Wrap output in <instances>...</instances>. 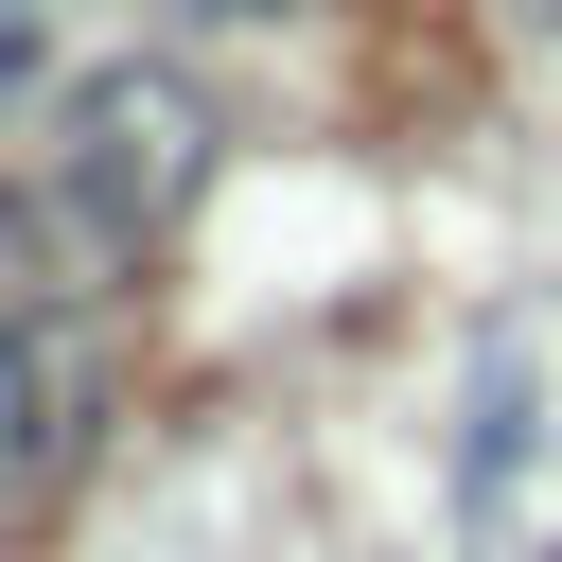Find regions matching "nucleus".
Masks as SVG:
<instances>
[{
  "mask_svg": "<svg viewBox=\"0 0 562 562\" xmlns=\"http://www.w3.org/2000/svg\"><path fill=\"white\" fill-rule=\"evenodd\" d=\"M53 193H70V228H88L105 263H140V246L211 193V105H193L176 70H88V88H70V140H53Z\"/></svg>",
  "mask_w": 562,
  "mask_h": 562,
  "instance_id": "1",
  "label": "nucleus"
},
{
  "mask_svg": "<svg viewBox=\"0 0 562 562\" xmlns=\"http://www.w3.org/2000/svg\"><path fill=\"white\" fill-rule=\"evenodd\" d=\"M105 439V334L88 316H0V527H35Z\"/></svg>",
  "mask_w": 562,
  "mask_h": 562,
  "instance_id": "2",
  "label": "nucleus"
},
{
  "mask_svg": "<svg viewBox=\"0 0 562 562\" xmlns=\"http://www.w3.org/2000/svg\"><path fill=\"white\" fill-rule=\"evenodd\" d=\"M176 18H211V35H246V18H299V0H176Z\"/></svg>",
  "mask_w": 562,
  "mask_h": 562,
  "instance_id": "3",
  "label": "nucleus"
},
{
  "mask_svg": "<svg viewBox=\"0 0 562 562\" xmlns=\"http://www.w3.org/2000/svg\"><path fill=\"white\" fill-rule=\"evenodd\" d=\"M18 70H35V0H0V88H18Z\"/></svg>",
  "mask_w": 562,
  "mask_h": 562,
  "instance_id": "4",
  "label": "nucleus"
}]
</instances>
